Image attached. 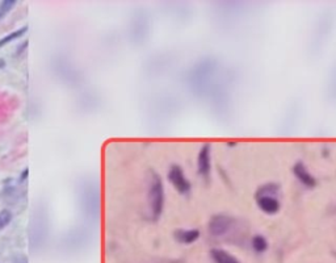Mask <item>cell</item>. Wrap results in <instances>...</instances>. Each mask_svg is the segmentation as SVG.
<instances>
[{
    "instance_id": "cell-1",
    "label": "cell",
    "mask_w": 336,
    "mask_h": 263,
    "mask_svg": "<svg viewBox=\"0 0 336 263\" xmlns=\"http://www.w3.org/2000/svg\"><path fill=\"white\" fill-rule=\"evenodd\" d=\"M146 200H147L148 216L152 221L160 219L163 211H164L165 192L163 180L158 174L152 171L148 177L147 192H146Z\"/></svg>"
},
{
    "instance_id": "cell-2",
    "label": "cell",
    "mask_w": 336,
    "mask_h": 263,
    "mask_svg": "<svg viewBox=\"0 0 336 263\" xmlns=\"http://www.w3.org/2000/svg\"><path fill=\"white\" fill-rule=\"evenodd\" d=\"M281 193V187L278 183H264L257 188L255 193V200H256V205L263 214L268 216H274L278 214L281 208V201L278 199Z\"/></svg>"
},
{
    "instance_id": "cell-3",
    "label": "cell",
    "mask_w": 336,
    "mask_h": 263,
    "mask_svg": "<svg viewBox=\"0 0 336 263\" xmlns=\"http://www.w3.org/2000/svg\"><path fill=\"white\" fill-rule=\"evenodd\" d=\"M215 69L217 62L214 60H202L196 66L192 67L188 77L192 91L195 93H204L208 90Z\"/></svg>"
},
{
    "instance_id": "cell-4",
    "label": "cell",
    "mask_w": 336,
    "mask_h": 263,
    "mask_svg": "<svg viewBox=\"0 0 336 263\" xmlns=\"http://www.w3.org/2000/svg\"><path fill=\"white\" fill-rule=\"evenodd\" d=\"M235 227V219L228 214H217L210 217L208 223V232L214 238L228 236Z\"/></svg>"
},
{
    "instance_id": "cell-5",
    "label": "cell",
    "mask_w": 336,
    "mask_h": 263,
    "mask_svg": "<svg viewBox=\"0 0 336 263\" xmlns=\"http://www.w3.org/2000/svg\"><path fill=\"white\" fill-rule=\"evenodd\" d=\"M167 180L176 191L183 196L189 195L192 191V183L188 179L184 169L180 165H171L167 171Z\"/></svg>"
},
{
    "instance_id": "cell-6",
    "label": "cell",
    "mask_w": 336,
    "mask_h": 263,
    "mask_svg": "<svg viewBox=\"0 0 336 263\" xmlns=\"http://www.w3.org/2000/svg\"><path fill=\"white\" fill-rule=\"evenodd\" d=\"M211 145L209 142L204 143L197 154V175L201 179L208 180L211 175V169H213V164H211Z\"/></svg>"
},
{
    "instance_id": "cell-7",
    "label": "cell",
    "mask_w": 336,
    "mask_h": 263,
    "mask_svg": "<svg viewBox=\"0 0 336 263\" xmlns=\"http://www.w3.org/2000/svg\"><path fill=\"white\" fill-rule=\"evenodd\" d=\"M292 171H293L294 178H296L297 182H298L301 186L306 187V188H314V187L316 186L315 177H314L313 173L307 169V166L303 164L302 161L296 162Z\"/></svg>"
},
{
    "instance_id": "cell-8",
    "label": "cell",
    "mask_w": 336,
    "mask_h": 263,
    "mask_svg": "<svg viewBox=\"0 0 336 263\" xmlns=\"http://www.w3.org/2000/svg\"><path fill=\"white\" fill-rule=\"evenodd\" d=\"M174 238L182 245H192L200 238V230L196 228H179L174 232Z\"/></svg>"
},
{
    "instance_id": "cell-9",
    "label": "cell",
    "mask_w": 336,
    "mask_h": 263,
    "mask_svg": "<svg viewBox=\"0 0 336 263\" xmlns=\"http://www.w3.org/2000/svg\"><path fill=\"white\" fill-rule=\"evenodd\" d=\"M210 258L214 263H241L237 256L223 249H211Z\"/></svg>"
},
{
    "instance_id": "cell-10",
    "label": "cell",
    "mask_w": 336,
    "mask_h": 263,
    "mask_svg": "<svg viewBox=\"0 0 336 263\" xmlns=\"http://www.w3.org/2000/svg\"><path fill=\"white\" fill-rule=\"evenodd\" d=\"M251 246L254 249L255 253L261 254L264 251H267L268 249V241L263 234H255L251 240Z\"/></svg>"
},
{
    "instance_id": "cell-11",
    "label": "cell",
    "mask_w": 336,
    "mask_h": 263,
    "mask_svg": "<svg viewBox=\"0 0 336 263\" xmlns=\"http://www.w3.org/2000/svg\"><path fill=\"white\" fill-rule=\"evenodd\" d=\"M327 93L331 101H336V65L329 70V77L327 80Z\"/></svg>"
},
{
    "instance_id": "cell-12",
    "label": "cell",
    "mask_w": 336,
    "mask_h": 263,
    "mask_svg": "<svg viewBox=\"0 0 336 263\" xmlns=\"http://www.w3.org/2000/svg\"><path fill=\"white\" fill-rule=\"evenodd\" d=\"M27 30H28V27H23V28H20V29H17V30H15V32H12V33L7 34V36L2 37V40H0V47H3L4 45H8V43L12 42V41L23 37L24 34L27 33Z\"/></svg>"
},
{
    "instance_id": "cell-13",
    "label": "cell",
    "mask_w": 336,
    "mask_h": 263,
    "mask_svg": "<svg viewBox=\"0 0 336 263\" xmlns=\"http://www.w3.org/2000/svg\"><path fill=\"white\" fill-rule=\"evenodd\" d=\"M15 6H16V0H4V2H0V20L7 16L11 11L14 10Z\"/></svg>"
},
{
    "instance_id": "cell-14",
    "label": "cell",
    "mask_w": 336,
    "mask_h": 263,
    "mask_svg": "<svg viewBox=\"0 0 336 263\" xmlns=\"http://www.w3.org/2000/svg\"><path fill=\"white\" fill-rule=\"evenodd\" d=\"M12 221V212L8 209L0 211V230H3Z\"/></svg>"
},
{
    "instance_id": "cell-15",
    "label": "cell",
    "mask_w": 336,
    "mask_h": 263,
    "mask_svg": "<svg viewBox=\"0 0 336 263\" xmlns=\"http://www.w3.org/2000/svg\"><path fill=\"white\" fill-rule=\"evenodd\" d=\"M28 169H24V171H23V178H20V180H24V179H27L28 178Z\"/></svg>"
}]
</instances>
